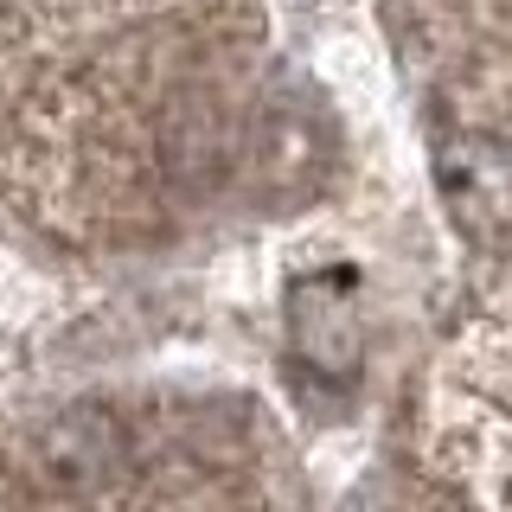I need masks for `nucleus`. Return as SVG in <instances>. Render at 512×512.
<instances>
[{
	"instance_id": "obj_1",
	"label": "nucleus",
	"mask_w": 512,
	"mask_h": 512,
	"mask_svg": "<svg viewBox=\"0 0 512 512\" xmlns=\"http://www.w3.org/2000/svg\"><path fill=\"white\" fill-rule=\"evenodd\" d=\"M359 301H365L359 269H346V263L308 269L288 288V352L327 391H346L365 365V308Z\"/></svg>"
},
{
	"instance_id": "obj_2",
	"label": "nucleus",
	"mask_w": 512,
	"mask_h": 512,
	"mask_svg": "<svg viewBox=\"0 0 512 512\" xmlns=\"http://www.w3.org/2000/svg\"><path fill=\"white\" fill-rule=\"evenodd\" d=\"M436 192L468 244H506L512 237V141L487 128H461L436 148Z\"/></svg>"
},
{
	"instance_id": "obj_3",
	"label": "nucleus",
	"mask_w": 512,
	"mask_h": 512,
	"mask_svg": "<svg viewBox=\"0 0 512 512\" xmlns=\"http://www.w3.org/2000/svg\"><path fill=\"white\" fill-rule=\"evenodd\" d=\"M122 455H128V429L103 404H71L39 429V474L58 493H84L96 480H109L122 468Z\"/></svg>"
}]
</instances>
